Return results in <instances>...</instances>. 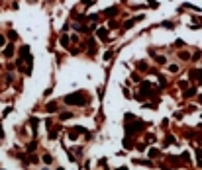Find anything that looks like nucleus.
<instances>
[{
  "label": "nucleus",
  "instance_id": "1",
  "mask_svg": "<svg viewBox=\"0 0 202 170\" xmlns=\"http://www.w3.org/2000/svg\"><path fill=\"white\" fill-rule=\"evenodd\" d=\"M65 102H67V104H75L77 102V106H84V104H86V96H84V92L71 94V96L65 98Z\"/></svg>",
  "mask_w": 202,
  "mask_h": 170
},
{
  "label": "nucleus",
  "instance_id": "2",
  "mask_svg": "<svg viewBox=\"0 0 202 170\" xmlns=\"http://www.w3.org/2000/svg\"><path fill=\"white\" fill-rule=\"evenodd\" d=\"M116 14V8H110V10H106V16H114Z\"/></svg>",
  "mask_w": 202,
  "mask_h": 170
},
{
  "label": "nucleus",
  "instance_id": "3",
  "mask_svg": "<svg viewBox=\"0 0 202 170\" xmlns=\"http://www.w3.org/2000/svg\"><path fill=\"white\" fill-rule=\"evenodd\" d=\"M194 76H198L200 80H202V72H200V70H194Z\"/></svg>",
  "mask_w": 202,
  "mask_h": 170
},
{
  "label": "nucleus",
  "instance_id": "4",
  "mask_svg": "<svg viewBox=\"0 0 202 170\" xmlns=\"http://www.w3.org/2000/svg\"><path fill=\"white\" fill-rule=\"evenodd\" d=\"M198 162L202 164V151H198Z\"/></svg>",
  "mask_w": 202,
  "mask_h": 170
},
{
  "label": "nucleus",
  "instance_id": "5",
  "mask_svg": "<svg viewBox=\"0 0 202 170\" xmlns=\"http://www.w3.org/2000/svg\"><path fill=\"white\" fill-rule=\"evenodd\" d=\"M2 45H4V37L0 35V47H2Z\"/></svg>",
  "mask_w": 202,
  "mask_h": 170
}]
</instances>
